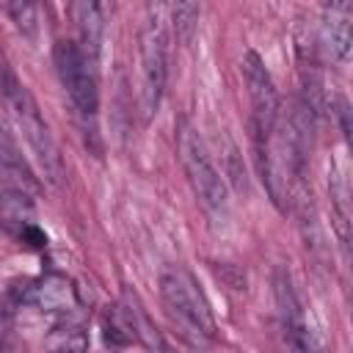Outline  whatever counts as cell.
<instances>
[{
  "mask_svg": "<svg viewBox=\"0 0 353 353\" xmlns=\"http://www.w3.org/2000/svg\"><path fill=\"white\" fill-rule=\"evenodd\" d=\"M0 102L11 119V124L17 127V132L22 135L28 152H30V160L36 163L39 174L58 185L61 176H63V160H61V152H58V143L33 99V94L22 85V80L11 72V66L6 61H0Z\"/></svg>",
  "mask_w": 353,
  "mask_h": 353,
  "instance_id": "cell-1",
  "label": "cell"
},
{
  "mask_svg": "<svg viewBox=\"0 0 353 353\" xmlns=\"http://www.w3.org/2000/svg\"><path fill=\"white\" fill-rule=\"evenodd\" d=\"M168 17L165 6H146V17L138 33V108L149 121L163 99L168 80Z\"/></svg>",
  "mask_w": 353,
  "mask_h": 353,
  "instance_id": "cell-2",
  "label": "cell"
},
{
  "mask_svg": "<svg viewBox=\"0 0 353 353\" xmlns=\"http://www.w3.org/2000/svg\"><path fill=\"white\" fill-rule=\"evenodd\" d=\"M160 298L185 339H190V342L215 339V331H218L215 317H212L210 303L204 301L201 290L196 287V279L188 270L165 268L160 273Z\"/></svg>",
  "mask_w": 353,
  "mask_h": 353,
  "instance_id": "cell-3",
  "label": "cell"
},
{
  "mask_svg": "<svg viewBox=\"0 0 353 353\" xmlns=\"http://www.w3.org/2000/svg\"><path fill=\"white\" fill-rule=\"evenodd\" d=\"M176 146H179V160H182V168L188 174V182H190L196 199L201 201V207L207 210V215L210 218H226L229 188H226L221 171L215 168L201 135L190 124H182Z\"/></svg>",
  "mask_w": 353,
  "mask_h": 353,
  "instance_id": "cell-4",
  "label": "cell"
},
{
  "mask_svg": "<svg viewBox=\"0 0 353 353\" xmlns=\"http://www.w3.org/2000/svg\"><path fill=\"white\" fill-rule=\"evenodd\" d=\"M58 80L83 119H94L99 110V80L94 69V58L74 41H58L52 50Z\"/></svg>",
  "mask_w": 353,
  "mask_h": 353,
  "instance_id": "cell-5",
  "label": "cell"
},
{
  "mask_svg": "<svg viewBox=\"0 0 353 353\" xmlns=\"http://www.w3.org/2000/svg\"><path fill=\"white\" fill-rule=\"evenodd\" d=\"M240 66H243V77H245V88H248V99H251L254 138H256V146H262L279 124V110H281L279 91H276V83H273L265 61L254 50H248L243 55Z\"/></svg>",
  "mask_w": 353,
  "mask_h": 353,
  "instance_id": "cell-6",
  "label": "cell"
},
{
  "mask_svg": "<svg viewBox=\"0 0 353 353\" xmlns=\"http://www.w3.org/2000/svg\"><path fill=\"white\" fill-rule=\"evenodd\" d=\"M276 301H279L284 336H287L292 353H320L317 339H314V334L306 323V314L301 309V301H298V295H295V290L284 273H279V279H276Z\"/></svg>",
  "mask_w": 353,
  "mask_h": 353,
  "instance_id": "cell-7",
  "label": "cell"
},
{
  "mask_svg": "<svg viewBox=\"0 0 353 353\" xmlns=\"http://www.w3.org/2000/svg\"><path fill=\"white\" fill-rule=\"evenodd\" d=\"M323 41L334 61H347L353 47V6L331 3L323 8Z\"/></svg>",
  "mask_w": 353,
  "mask_h": 353,
  "instance_id": "cell-8",
  "label": "cell"
},
{
  "mask_svg": "<svg viewBox=\"0 0 353 353\" xmlns=\"http://www.w3.org/2000/svg\"><path fill=\"white\" fill-rule=\"evenodd\" d=\"M72 14L80 25V36H83V50L97 58L99 52V41H102V33H105V17H108V6L102 3H77L72 6Z\"/></svg>",
  "mask_w": 353,
  "mask_h": 353,
  "instance_id": "cell-9",
  "label": "cell"
},
{
  "mask_svg": "<svg viewBox=\"0 0 353 353\" xmlns=\"http://www.w3.org/2000/svg\"><path fill=\"white\" fill-rule=\"evenodd\" d=\"M30 301L47 312H63L72 306L74 292L63 276H44L41 281H36V287H30Z\"/></svg>",
  "mask_w": 353,
  "mask_h": 353,
  "instance_id": "cell-10",
  "label": "cell"
},
{
  "mask_svg": "<svg viewBox=\"0 0 353 353\" xmlns=\"http://www.w3.org/2000/svg\"><path fill=\"white\" fill-rule=\"evenodd\" d=\"M50 347L55 353H83L85 350V334L77 323H66V325H58L50 336Z\"/></svg>",
  "mask_w": 353,
  "mask_h": 353,
  "instance_id": "cell-11",
  "label": "cell"
},
{
  "mask_svg": "<svg viewBox=\"0 0 353 353\" xmlns=\"http://www.w3.org/2000/svg\"><path fill=\"white\" fill-rule=\"evenodd\" d=\"M199 14H201V8H199L196 3H176V6L171 8V22H174L176 36H179L182 41L190 39V33H193V28H196V22H199Z\"/></svg>",
  "mask_w": 353,
  "mask_h": 353,
  "instance_id": "cell-12",
  "label": "cell"
},
{
  "mask_svg": "<svg viewBox=\"0 0 353 353\" xmlns=\"http://www.w3.org/2000/svg\"><path fill=\"white\" fill-rule=\"evenodd\" d=\"M3 11L14 19V25L22 30V33H33L36 30V8L30 3H6Z\"/></svg>",
  "mask_w": 353,
  "mask_h": 353,
  "instance_id": "cell-13",
  "label": "cell"
}]
</instances>
